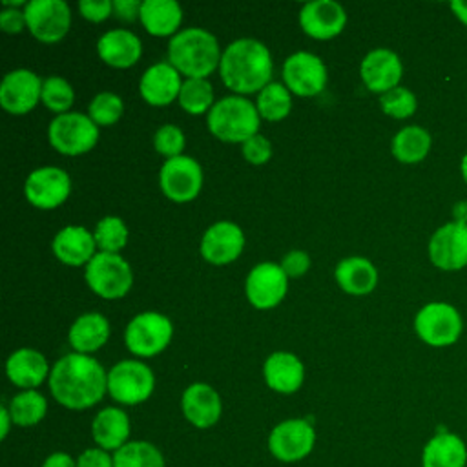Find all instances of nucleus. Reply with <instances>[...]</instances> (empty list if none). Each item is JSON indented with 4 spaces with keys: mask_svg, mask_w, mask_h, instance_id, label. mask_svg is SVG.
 <instances>
[{
    "mask_svg": "<svg viewBox=\"0 0 467 467\" xmlns=\"http://www.w3.org/2000/svg\"><path fill=\"white\" fill-rule=\"evenodd\" d=\"M53 398L73 410L99 403L108 390V374L102 365L88 354H66L49 372Z\"/></svg>",
    "mask_w": 467,
    "mask_h": 467,
    "instance_id": "1",
    "label": "nucleus"
},
{
    "mask_svg": "<svg viewBox=\"0 0 467 467\" xmlns=\"http://www.w3.org/2000/svg\"><path fill=\"white\" fill-rule=\"evenodd\" d=\"M219 71L232 91L241 95L255 93L270 84L272 57L263 42L239 38L223 51Z\"/></svg>",
    "mask_w": 467,
    "mask_h": 467,
    "instance_id": "2",
    "label": "nucleus"
},
{
    "mask_svg": "<svg viewBox=\"0 0 467 467\" xmlns=\"http://www.w3.org/2000/svg\"><path fill=\"white\" fill-rule=\"evenodd\" d=\"M217 38L201 27L175 33L168 46V62L188 78H206L221 64Z\"/></svg>",
    "mask_w": 467,
    "mask_h": 467,
    "instance_id": "3",
    "label": "nucleus"
},
{
    "mask_svg": "<svg viewBox=\"0 0 467 467\" xmlns=\"http://www.w3.org/2000/svg\"><path fill=\"white\" fill-rule=\"evenodd\" d=\"M257 108L243 97H224L208 111V128L213 137L224 142H244L257 135L259 130Z\"/></svg>",
    "mask_w": 467,
    "mask_h": 467,
    "instance_id": "4",
    "label": "nucleus"
},
{
    "mask_svg": "<svg viewBox=\"0 0 467 467\" xmlns=\"http://www.w3.org/2000/svg\"><path fill=\"white\" fill-rule=\"evenodd\" d=\"M86 283L104 299H119L128 294L133 283L130 265L119 255L99 252L86 266Z\"/></svg>",
    "mask_w": 467,
    "mask_h": 467,
    "instance_id": "5",
    "label": "nucleus"
},
{
    "mask_svg": "<svg viewBox=\"0 0 467 467\" xmlns=\"http://www.w3.org/2000/svg\"><path fill=\"white\" fill-rule=\"evenodd\" d=\"M47 135L57 151L64 155H80L97 144L99 128L89 115L67 111L51 120Z\"/></svg>",
    "mask_w": 467,
    "mask_h": 467,
    "instance_id": "6",
    "label": "nucleus"
},
{
    "mask_svg": "<svg viewBox=\"0 0 467 467\" xmlns=\"http://www.w3.org/2000/svg\"><path fill=\"white\" fill-rule=\"evenodd\" d=\"M153 372L148 365L124 359L108 372V392L122 405H137L146 401L153 392Z\"/></svg>",
    "mask_w": 467,
    "mask_h": 467,
    "instance_id": "7",
    "label": "nucleus"
},
{
    "mask_svg": "<svg viewBox=\"0 0 467 467\" xmlns=\"http://www.w3.org/2000/svg\"><path fill=\"white\" fill-rule=\"evenodd\" d=\"M414 328L427 345L447 347L460 337L463 325L460 312L452 305L434 301L421 306L416 314Z\"/></svg>",
    "mask_w": 467,
    "mask_h": 467,
    "instance_id": "8",
    "label": "nucleus"
},
{
    "mask_svg": "<svg viewBox=\"0 0 467 467\" xmlns=\"http://www.w3.org/2000/svg\"><path fill=\"white\" fill-rule=\"evenodd\" d=\"M171 321L159 312H142L135 316L126 327V347L131 354L151 358L164 350L171 339Z\"/></svg>",
    "mask_w": 467,
    "mask_h": 467,
    "instance_id": "9",
    "label": "nucleus"
},
{
    "mask_svg": "<svg viewBox=\"0 0 467 467\" xmlns=\"http://www.w3.org/2000/svg\"><path fill=\"white\" fill-rule=\"evenodd\" d=\"M316 443V431L308 420L294 418L277 423L268 436V449L274 458L294 463L310 454Z\"/></svg>",
    "mask_w": 467,
    "mask_h": 467,
    "instance_id": "10",
    "label": "nucleus"
},
{
    "mask_svg": "<svg viewBox=\"0 0 467 467\" xmlns=\"http://www.w3.org/2000/svg\"><path fill=\"white\" fill-rule=\"evenodd\" d=\"M31 35L44 42H58L71 26V11L62 0H31L24 9Z\"/></svg>",
    "mask_w": 467,
    "mask_h": 467,
    "instance_id": "11",
    "label": "nucleus"
},
{
    "mask_svg": "<svg viewBox=\"0 0 467 467\" xmlns=\"http://www.w3.org/2000/svg\"><path fill=\"white\" fill-rule=\"evenodd\" d=\"M159 182L162 193L175 201L186 202L197 197L202 186V170L199 162L192 157L179 155L168 159L159 173Z\"/></svg>",
    "mask_w": 467,
    "mask_h": 467,
    "instance_id": "12",
    "label": "nucleus"
},
{
    "mask_svg": "<svg viewBox=\"0 0 467 467\" xmlns=\"http://www.w3.org/2000/svg\"><path fill=\"white\" fill-rule=\"evenodd\" d=\"M283 78L288 91L299 97H314L327 84V67L317 55L297 51L285 60Z\"/></svg>",
    "mask_w": 467,
    "mask_h": 467,
    "instance_id": "13",
    "label": "nucleus"
},
{
    "mask_svg": "<svg viewBox=\"0 0 467 467\" xmlns=\"http://www.w3.org/2000/svg\"><path fill=\"white\" fill-rule=\"evenodd\" d=\"M69 190V175L55 166H44L31 171L24 184L26 199L40 210H53L60 206L67 199Z\"/></svg>",
    "mask_w": 467,
    "mask_h": 467,
    "instance_id": "14",
    "label": "nucleus"
},
{
    "mask_svg": "<svg viewBox=\"0 0 467 467\" xmlns=\"http://www.w3.org/2000/svg\"><path fill=\"white\" fill-rule=\"evenodd\" d=\"M429 257L441 270H460L467 265V223L440 226L429 241Z\"/></svg>",
    "mask_w": 467,
    "mask_h": 467,
    "instance_id": "15",
    "label": "nucleus"
},
{
    "mask_svg": "<svg viewBox=\"0 0 467 467\" xmlns=\"http://www.w3.org/2000/svg\"><path fill=\"white\" fill-rule=\"evenodd\" d=\"M286 286L288 277L281 265L259 263L246 277V297L259 310L274 308L285 297Z\"/></svg>",
    "mask_w": 467,
    "mask_h": 467,
    "instance_id": "16",
    "label": "nucleus"
},
{
    "mask_svg": "<svg viewBox=\"0 0 467 467\" xmlns=\"http://www.w3.org/2000/svg\"><path fill=\"white\" fill-rule=\"evenodd\" d=\"M42 80L29 69L7 73L0 84V104L13 115L31 111L42 97Z\"/></svg>",
    "mask_w": 467,
    "mask_h": 467,
    "instance_id": "17",
    "label": "nucleus"
},
{
    "mask_svg": "<svg viewBox=\"0 0 467 467\" xmlns=\"http://www.w3.org/2000/svg\"><path fill=\"white\" fill-rule=\"evenodd\" d=\"M243 246V230L230 221H219L204 232L201 239V255L212 265H228L239 257Z\"/></svg>",
    "mask_w": 467,
    "mask_h": 467,
    "instance_id": "18",
    "label": "nucleus"
},
{
    "mask_svg": "<svg viewBox=\"0 0 467 467\" xmlns=\"http://www.w3.org/2000/svg\"><path fill=\"white\" fill-rule=\"evenodd\" d=\"M345 9L332 0H314L301 7L299 24L303 31L317 40H328L345 27Z\"/></svg>",
    "mask_w": 467,
    "mask_h": 467,
    "instance_id": "19",
    "label": "nucleus"
},
{
    "mask_svg": "<svg viewBox=\"0 0 467 467\" xmlns=\"http://www.w3.org/2000/svg\"><path fill=\"white\" fill-rule=\"evenodd\" d=\"M365 86L374 93H387L398 88L401 80L403 66L400 57L390 49H372L361 62L359 67Z\"/></svg>",
    "mask_w": 467,
    "mask_h": 467,
    "instance_id": "20",
    "label": "nucleus"
},
{
    "mask_svg": "<svg viewBox=\"0 0 467 467\" xmlns=\"http://www.w3.org/2000/svg\"><path fill=\"white\" fill-rule=\"evenodd\" d=\"M184 418L197 429H208L221 418V398L217 390L206 383H193L182 392Z\"/></svg>",
    "mask_w": 467,
    "mask_h": 467,
    "instance_id": "21",
    "label": "nucleus"
},
{
    "mask_svg": "<svg viewBox=\"0 0 467 467\" xmlns=\"http://www.w3.org/2000/svg\"><path fill=\"white\" fill-rule=\"evenodd\" d=\"M182 88L179 71L170 62H159L146 69L140 78V97L151 106H168L179 97Z\"/></svg>",
    "mask_w": 467,
    "mask_h": 467,
    "instance_id": "22",
    "label": "nucleus"
},
{
    "mask_svg": "<svg viewBox=\"0 0 467 467\" xmlns=\"http://www.w3.org/2000/svg\"><path fill=\"white\" fill-rule=\"evenodd\" d=\"M421 467H467V443L451 431L431 436L421 449Z\"/></svg>",
    "mask_w": 467,
    "mask_h": 467,
    "instance_id": "23",
    "label": "nucleus"
},
{
    "mask_svg": "<svg viewBox=\"0 0 467 467\" xmlns=\"http://www.w3.org/2000/svg\"><path fill=\"white\" fill-rule=\"evenodd\" d=\"M53 254L58 261L69 266L89 263L95 255V237L84 226H66L53 239Z\"/></svg>",
    "mask_w": 467,
    "mask_h": 467,
    "instance_id": "24",
    "label": "nucleus"
},
{
    "mask_svg": "<svg viewBox=\"0 0 467 467\" xmlns=\"http://www.w3.org/2000/svg\"><path fill=\"white\" fill-rule=\"evenodd\" d=\"M266 385L281 394H292L303 385V363L290 352H274L263 367Z\"/></svg>",
    "mask_w": 467,
    "mask_h": 467,
    "instance_id": "25",
    "label": "nucleus"
},
{
    "mask_svg": "<svg viewBox=\"0 0 467 467\" xmlns=\"http://www.w3.org/2000/svg\"><path fill=\"white\" fill-rule=\"evenodd\" d=\"M97 53L108 66L130 67L140 58L142 44L131 31L113 29L99 38Z\"/></svg>",
    "mask_w": 467,
    "mask_h": 467,
    "instance_id": "26",
    "label": "nucleus"
},
{
    "mask_svg": "<svg viewBox=\"0 0 467 467\" xmlns=\"http://www.w3.org/2000/svg\"><path fill=\"white\" fill-rule=\"evenodd\" d=\"M5 372L11 383L26 390H31L46 379L47 361L44 354H40L35 348H20L9 356L5 363Z\"/></svg>",
    "mask_w": 467,
    "mask_h": 467,
    "instance_id": "27",
    "label": "nucleus"
},
{
    "mask_svg": "<svg viewBox=\"0 0 467 467\" xmlns=\"http://www.w3.org/2000/svg\"><path fill=\"white\" fill-rule=\"evenodd\" d=\"M91 434L100 449L119 451L128 443L130 418L117 407H106L95 416L91 423Z\"/></svg>",
    "mask_w": 467,
    "mask_h": 467,
    "instance_id": "28",
    "label": "nucleus"
},
{
    "mask_svg": "<svg viewBox=\"0 0 467 467\" xmlns=\"http://www.w3.org/2000/svg\"><path fill=\"white\" fill-rule=\"evenodd\" d=\"M337 285L352 296H365L374 290L378 283V272L374 265L365 257H347L336 266Z\"/></svg>",
    "mask_w": 467,
    "mask_h": 467,
    "instance_id": "29",
    "label": "nucleus"
},
{
    "mask_svg": "<svg viewBox=\"0 0 467 467\" xmlns=\"http://www.w3.org/2000/svg\"><path fill=\"white\" fill-rule=\"evenodd\" d=\"M139 18L150 35L168 36L181 26L182 11L173 0H144Z\"/></svg>",
    "mask_w": 467,
    "mask_h": 467,
    "instance_id": "30",
    "label": "nucleus"
},
{
    "mask_svg": "<svg viewBox=\"0 0 467 467\" xmlns=\"http://www.w3.org/2000/svg\"><path fill=\"white\" fill-rule=\"evenodd\" d=\"M108 336H109L108 319L97 312L80 316L69 328V343L78 354L95 352L108 341Z\"/></svg>",
    "mask_w": 467,
    "mask_h": 467,
    "instance_id": "31",
    "label": "nucleus"
},
{
    "mask_svg": "<svg viewBox=\"0 0 467 467\" xmlns=\"http://www.w3.org/2000/svg\"><path fill=\"white\" fill-rule=\"evenodd\" d=\"M431 133L421 126H405L392 139V153L400 162L414 164L425 159L431 150Z\"/></svg>",
    "mask_w": 467,
    "mask_h": 467,
    "instance_id": "32",
    "label": "nucleus"
},
{
    "mask_svg": "<svg viewBox=\"0 0 467 467\" xmlns=\"http://www.w3.org/2000/svg\"><path fill=\"white\" fill-rule=\"evenodd\" d=\"M113 467H164V456L153 443L135 440L115 451Z\"/></svg>",
    "mask_w": 467,
    "mask_h": 467,
    "instance_id": "33",
    "label": "nucleus"
},
{
    "mask_svg": "<svg viewBox=\"0 0 467 467\" xmlns=\"http://www.w3.org/2000/svg\"><path fill=\"white\" fill-rule=\"evenodd\" d=\"M7 410H9L15 425L31 427V425H36L46 416L47 401L40 392H36L33 389L22 390L9 401Z\"/></svg>",
    "mask_w": 467,
    "mask_h": 467,
    "instance_id": "34",
    "label": "nucleus"
},
{
    "mask_svg": "<svg viewBox=\"0 0 467 467\" xmlns=\"http://www.w3.org/2000/svg\"><path fill=\"white\" fill-rule=\"evenodd\" d=\"M259 117L266 120H281L290 113L292 99L288 88L279 82H270L266 88L259 91L257 104H255Z\"/></svg>",
    "mask_w": 467,
    "mask_h": 467,
    "instance_id": "35",
    "label": "nucleus"
},
{
    "mask_svg": "<svg viewBox=\"0 0 467 467\" xmlns=\"http://www.w3.org/2000/svg\"><path fill=\"white\" fill-rule=\"evenodd\" d=\"M179 102L184 111L192 115L204 113L213 102V89L206 78H188L182 82Z\"/></svg>",
    "mask_w": 467,
    "mask_h": 467,
    "instance_id": "36",
    "label": "nucleus"
},
{
    "mask_svg": "<svg viewBox=\"0 0 467 467\" xmlns=\"http://www.w3.org/2000/svg\"><path fill=\"white\" fill-rule=\"evenodd\" d=\"M93 237H95L97 248H100V252L117 254L128 243V228L122 223V219H119L115 215H108L99 221V224L93 232Z\"/></svg>",
    "mask_w": 467,
    "mask_h": 467,
    "instance_id": "37",
    "label": "nucleus"
},
{
    "mask_svg": "<svg viewBox=\"0 0 467 467\" xmlns=\"http://www.w3.org/2000/svg\"><path fill=\"white\" fill-rule=\"evenodd\" d=\"M40 100L44 102V106L47 109L62 115V113H67V109L71 108V104L75 100V93L67 80H64L60 77H49L42 84Z\"/></svg>",
    "mask_w": 467,
    "mask_h": 467,
    "instance_id": "38",
    "label": "nucleus"
},
{
    "mask_svg": "<svg viewBox=\"0 0 467 467\" xmlns=\"http://www.w3.org/2000/svg\"><path fill=\"white\" fill-rule=\"evenodd\" d=\"M122 100L111 91L99 93L89 104V119L99 126H111L122 115Z\"/></svg>",
    "mask_w": 467,
    "mask_h": 467,
    "instance_id": "39",
    "label": "nucleus"
},
{
    "mask_svg": "<svg viewBox=\"0 0 467 467\" xmlns=\"http://www.w3.org/2000/svg\"><path fill=\"white\" fill-rule=\"evenodd\" d=\"M379 106H381L383 113H387L389 117L407 119L416 111L418 102L410 89L398 86L379 97Z\"/></svg>",
    "mask_w": 467,
    "mask_h": 467,
    "instance_id": "40",
    "label": "nucleus"
},
{
    "mask_svg": "<svg viewBox=\"0 0 467 467\" xmlns=\"http://www.w3.org/2000/svg\"><path fill=\"white\" fill-rule=\"evenodd\" d=\"M153 146L155 150L168 157V159H173V157H179L182 148H184V135L182 131L173 126V124H164L161 126L157 131H155V137H153Z\"/></svg>",
    "mask_w": 467,
    "mask_h": 467,
    "instance_id": "41",
    "label": "nucleus"
},
{
    "mask_svg": "<svg viewBox=\"0 0 467 467\" xmlns=\"http://www.w3.org/2000/svg\"><path fill=\"white\" fill-rule=\"evenodd\" d=\"M243 155L252 164H265L272 157V144L257 133L243 142Z\"/></svg>",
    "mask_w": 467,
    "mask_h": 467,
    "instance_id": "42",
    "label": "nucleus"
},
{
    "mask_svg": "<svg viewBox=\"0 0 467 467\" xmlns=\"http://www.w3.org/2000/svg\"><path fill=\"white\" fill-rule=\"evenodd\" d=\"M80 15L91 22H102L113 13V2L109 0H82L78 4Z\"/></svg>",
    "mask_w": 467,
    "mask_h": 467,
    "instance_id": "43",
    "label": "nucleus"
},
{
    "mask_svg": "<svg viewBox=\"0 0 467 467\" xmlns=\"http://www.w3.org/2000/svg\"><path fill=\"white\" fill-rule=\"evenodd\" d=\"M308 266L310 257L303 250H292L281 261V268L286 274V277H299L308 270Z\"/></svg>",
    "mask_w": 467,
    "mask_h": 467,
    "instance_id": "44",
    "label": "nucleus"
},
{
    "mask_svg": "<svg viewBox=\"0 0 467 467\" xmlns=\"http://www.w3.org/2000/svg\"><path fill=\"white\" fill-rule=\"evenodd\" d=\"M77 467H113V458L104 449L93 447L77 458Z\"/></svg>",
    "mask_w": 467,
    "mask_h": 467,
    "instance_id": "45",
    "label": "nucleus"
},
{
    "mask_svg": "<svg viewBox=\"0 0 467 467\" xmlns=\"http://www.w3.org/2000/svg\"><path fill=\"white\" fill-rule=\"evenodd\" d=\"M0 27L5 33H20L24 27H27L24 11H18L15 7H5L0 13Z\"/></svg>",
    "mask_w": 467,
    "mask_h": 467,
    "instance_id": "46",
    "label": "nucleus"
},
{
    "mask_svg": "<svg viewBox=\"0 0 467 467\" xmlns=\"http://www.w3.org/2000/svg\"><path fill=\"white\" fill-rule=\"evenodd\" d=\"M140 5L142 2H137V0H117L113 2V11L117 13L119 18L126 22H133L135 18L140 16Z\"/></svg>",
    "mask_w": 467,
    "mask_h": 467,
    "instance_id": "47",
    "label": "nucleus"
},
{
    "mask_svg": "<svg viewBox=\"0 0 467 467\" xmlns=\"http://www.w3.org/2000/svg\"><path fill=\"white\" fill-rule=\"evenodd\" d=\"M42 467H77V460H73L67 452H53L44 460Z\"/></svg>",
    "mask_w": 467,
    "mask_h": 467,
    "instance_id": "48",
    "label": "nucleus"
},
{
    "mask_svg": "<svg viewBox=\"0 0 467 467\" xmlns=\"http://www.w3.org/2000/svg\"><path fill=\"white\" fill-rule=\"evenodd\" d=\"M451 9H452V13L467 26V2H463V0H454V2L451 4Z\"/></svg>",
    "mask_w": 467,
    "mask_h": 467,
    "instance_id": "49",
    "label": "nucleus"
},
{
    "mask_svg": "<svg viewBox=\"0 0 467 467\" xmlns=\"http://www.w3.org/2000/svg\"><path fill=\"white\" fill-rule=\"evenodd\" d=\"M0 421H2V431H0V438L4 440L5 436H7V432H9V423L13 421L11 420V414H9V410H7V407L4 405L2 409H0Z\"/></svg>",
    "mask_w": 467,
    "mask_h": 467,
    "instance_id": "50",
    "label": "nucleus"
},
{
    "mask_svg": "<svg viewBox=\"0 0 467 467\" xmlns=\"http://www.w3.org/2000/svg\"><path fill=\"white\" fill-rule=\"evenodd\" d=\"M462 175H463V179H465V182H467V153H465L463 159H462Z\"/></svg>",
    "mask_w": 467,
    "mask_h": 467,
    "instance_id": "51",
    "label": "nucleus"
}]
</instances>
